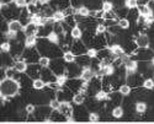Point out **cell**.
<instances>
[{"mask_svg":"<svg viewBox=\"0 0 154 124\" xmlns=\"http://www.w3.org/2000/svg\"><path fill=\"white\" fill-rule=\"evenodd\" d=\"M21 10L19 6L15 5V3H9V4H3L2 3V19L5 20H17L21 15Z\"/></svg>","mask_w":154,"mask_h":124,"instance_id":"2","label":"cell"},{"mask_svg":"<svg viewBox=\"0 0 154 124\" xmlns=\"http://www.w3.org/2000/svg\"><path fill=\"white\" fill-rule=\"evenodd\" d=\"M23 30V25L20 22V20H11L9 21V31L12 32H20Z\"/></svg>","mask_w":154,"mask_h":124,"instance_id":"18","label":"cell"},{"mask_svg":"<svg viewBox=\"0 0 154 124\" xmlns=\"http://www.w3.org/2000/svg\"><path fill=\"white\" fill-rule=\"evenodd\" d=\"M45 87H46L45 80H42L41 78L33 80V82H32V89H33V90H36V91H42Z\"/></svg>","mask_w":154,"mask_h":124,"instance_id":"26","label":"cell"},{"mask_svg":"<svg viewBox=\"0 0 154 124\" xmlns=\"http://www.w3.org/2000/svg\"><path fill=\"white\" fill-rule=\"evenodd\" d=\"M41 71H42V66L36 63V64H30L29 68H27V71L26 74L31 78V79H38V78H41Z\"/></svg>","mask_w":154,"mask_h":124,"instance_id":"9","label":"cell"},{"mask_svg":"<svg viewBox=\"0 0 154 124\" xmlns=\"http://www.w3.org/2000/svg\"><path fill=\"white\" fill-rule=\"evenodd\" d=\"M38 1H41L42 4H47V3H49L51 0H38Z\"/></svg>","mask_w":154,"mask_h":124,"instance_id":"47","label":"cell"},{"mask_svg":"<svg viewBox=\"0 0 154 124\" xmlns=\"http://www.w3.org/2000/svg\"><path fill=\"white\" fill-rule=\"evenodd\" d=\"M42 55L40 54V52H38V49L36 47H32V48H26L25 49V52L22 54V59L26 60L27 63L30 64H36L40 61V58Z\"/></svg>","mask_w":154,"mask_h":124,"instance_id":"3","label":"cell"},{"mask_svg":"<svg viewBox=\"0 0 154 124\" xmlns=\"http://www.w3.org/2000/svg\"><path fill=\"white\" fill-rule=\"evenodd\" d=\"M12 68H14L16 71H19V72H26L27 68H29V64H27L26 60L20 59V60L15 61V64H14V66H12Z\"/></svg>","mask_w":154,"mask_h":124,"instance_id":"17","label":"cell"},{"mask_svg":"<svg viewBox=\"0 0 154 124\" xmlns=\"http://www.w3.org/2000/svg\"><path fill=\"white\" fill-rule=\"evenodd\" d=\"M94 76H95V71H94L90 66H86V68H83L82 74H80V76H79V78H80L83 81L89 82Z\"/></svg>","mask_w":154,"mask_h":124,"instance_id":"12","label":"cell"},{"mask_svg":"<svg viewBox=\"0 0 154 124\" xmlns=\"http://www.w3.org/2000/svg\"><path fill=\"white\" fill-rule=\"evenodd\" d=\"M70 6H73L74 9H79L80 6H83V0H70Z\"/></svg>","mask_w":154,"mask_h":124,"instance_id":"45","label":"cell"},{"mask_svg":"<svg viewBox=\"0 0 154 124\" xmlns=\"http://www.w3.org/2000/svg\"><path fill=\"white\" fill-rule=\"evenodd\" d=\"M82 70H83V68L79 66V65L74 61V63H69V64L67 65L66 74L68 75V78H78V76H80Z\"/></svg>","mask_w":154,"mask_h":124,"instance_id":"8","label":"cell"},{"mask_svg":"<svg viewBox=\"0 0 154 124\" xmlns=\"http://www.w3.org/2000/svg\"><path fill=\"white\" fill-rule=\"evenodd\" d=\"M138 17H139V11L137 10V7L136 9H130V11H128V14L126 16V19L130 22H136V23L138 21Z\"/></svg>","mask_w":154,"mask_h":124,"instance_id":"21","label":"cell"},{"mask_svg":"<svg viewBox=\"0 0 154 124\" xmlns=\"http://www.w3.org/2000/svg\"><path fill=\"white\" fill-rule=\"evenodd\" d=\"M0 49H2V53H10L11 51V42L10 41H4L0 46Z\"/></svg>","mask_w":154,"mask_h":124,"instance_id":"39","label":"cell"},{"mask_svg":"<svg viewBox=\"0 0 154 124\" xmlns=\"http://www.w3.org/2000/svg\"><path fill=\"white\" fill-rule=\"evenodd\" d=\"M20 89H21L20 82L14 80V79L6 78L5 80L2 81V84H0V92L3 95H6L9 98L17 96V93L20 92Z\"/></svg>","mask_w":154,"mask_h":124,"instance_id":"1","label":"cell"},{"mask_svg":"<svg viewBox=\"0 0 154 124\" xmlns=\"http://www.w3.org/2000/svg\"><path fill=\"white\" fill-rule=\"evenodd\" d=\"M51 59L49 57H46V55H42L41 58H40V61H38V64H40L42 68H49V65H51Z\"/></svg>","mask_w":154,"mask_h":124,"instance_id":"37","label":"cell"},{"mask_svg":"<svg viewBox=\"0 0 154 124\" xmlns=\"http://www.w3.org/2000/svg\"><path fill=\"white\" fill-rule=\"evenodd\" d=\"M119 92L122 95V96H128L132 93V87L128 84H122L119 89Z\"/></svg>","mask_w":154,"mask_h":124,"instance_id":"31","label":"cell"},{"mask_svg":"<svg viewBox=\"0 0 154 124\" xmlns=\"http://www.w3.org/2000/svg\"><path fill=\"white\" fill-rule=\"evenodd\" d=\"M60 101L58 100L57 97H53V98H51L49 100V102H48V106L52 108V111H57V109H59L60 108Z\"/></svg>","mask_w":154,"mask_h":124,"instance_id":"34","label":"cell"},{"mask_svg":"<svg viewBox=\"0 0 154 124\" xmlns=\"http://www.w3.org/2000/svg\"><path fill=\"white\" fill-rule=\"evenodd\" d=\"M83 33H84V31L76 25L75 27H73L72 28V31H70V37L73 40H82L83 38Z\"/></svg>","mask_w":154,"mask_h":124,"instance_id":"22","label":"cell"},{"mask_svg":"<svg viewBox=\"0 0 154 124\" xmlns=\"http://www.w3.org/2000/svg\"><path fill=\"white\" fill-rule=\"evenodd\" d=\"M150 1H153V3H154V0H150Z\"/></svg>","mask_w":154,"mask_h":124,"instance_id":"49","label":"cell"},{"mask_svg":"<svg viewBox=\"0 0 154 124\" xmlns=\"http://www.w3.org/2000/svg\"><path fill=\"white\" fill-rule=\"evenodd\" d=\"M67 63L64 61L63 59H59V58H57V59H53V60H51V65H49V69L52 70L56 75L58 76V75H62V74H64L66 72V70H67V65H66Z\"/></svg>","mask_w":154,"mask_h":124,"instance_id":"4","label":"cell"},{"mask_svg":"<svg viewBox=\"0 0 154 124\" xmlns=\"http://www.w3.org/2000/svg\"><path fill=\"white\" fill-rule=\"evenodd\" d=\"M97 53H99L97 49H96V48H94V47H91V48H88L86 55H88V57H90V58L93 59V58H96V57H97Z\"/></svg>","mask_w":154,"mask_h":124,"instance_id":"42","label":"cell"},{"mask_svg":"<svg viewBox=\"0 0 154 124\" xmlns=\"http://www.w3.org/2000/svg\"><path fill=\"white\" fill-rule=\"evenodd\" d=\"M143 87L144 89H147V90H149V91H152L153 89H154V79L153 78H147V79H144V81H143Z\"/></svg>","mask_w":154,"mask_h":124,"instance_id":"36","label":"cell"},{"mask_svg":"<svg viewBox=\"0 0 154 124\" xmlns=\"http://www.w3.org/2000/svg\"><path fill=\"white\" fill-rule=\"evenodd\" d=\"M41 79L45 80L46 84H49V82H54L57 80V75L49 68H42Z\"/></svg>","mask_w":154,"mask_h":124,"instance_id":"10","label":"cell"},{"mask_svg":"<svg viewBox=\"0 0 154 124\" xmlns=\"http://www.w3.org/2000/svg\"><path fill=\"white\" fill-rule=\"evenodd\" d=\"M14 3H15V5L19 6L20 9H25V7H27V5H29L27 0H14Z\"/></svg>","mask_w":154,"mask_h":124,"instance_id":"44","label":"cell"},{"mask_svg":"<svg viewBox=\"0 0 154 124\" xmlns=\"http://www.w3.org/2000/svg\"><path fill=\"white\" fill-rule=\"evenodd\" d=\"M70 51L78 57V55H83V54H86L88 52V47L86 44L80 41V40H75L73 43H72V47H70Z\"/></svg>","mask_w":154,"mask_h":124,"instance_id":"6","label":"cell"},{"mask_svg":"<svg viewBox=\"0 0 154 124\" xmlns=\"http://www.w3.org/2000/svg\"><path fill=\"white\" fill-rule=\"evenodd\" d=\"M25 109H26V112L29 114H31V113H33L35 111H36V106L33 103H27L26 106H25Z\"/></svg>","mask_w":154,"mask_h":124,"instance_id":"46","label":"cell"},{"mask_svg":"<svg viewBox=\"0 0 154 124\" xmlns=\"http://www.w3.org/2000/svg\"><path fill=\"white\" fill-rule=\"evenodd\" d=\"M113 7H115V5H113L112 1H110V0H104V1H102V4H101V10L104 11V12L112 11Z\"/></svg>","mask_w":154,"mask_h":124,"instance_id":"32","label":"cell"},{"mask_svg":"<svg viewBox=\"0 0 154 124\" xmlns=\"http://www.w3.org/2000/svg\"><path fill=\"white\" fill-rule=\"evenodd\" d=\"M126 81L131 87H139L140 85H143L144 78H143L142 74H138L136 71V72H132V74H127Z\"/></svg>","mask_w":154,"mask_h":124,"instance_id":"5","label":"cell"},{"mask_svg":"<svg viewBox=\"0 0 154 124\" xmlns=\"http://www.w3.org/2000/svg\"><path fill=\"white\" fill-rule=\"evenodd\" d=\"M76 14H79L84 17H88V16H90V9H89L88 6H85V5H83L79 9H76Z\"/></svg>","mask_w":154,"mask_h":124,"instance_id":"35","label":"cell"},{"mask_svg":"<svg viewBox=\"0 0 154 124\" xmlns=\"http://www.w3.org/2000/svg\"><path fill=\"white\" fill-rule=\"evenodd\" d=\"M138 11H139V15L143 16V17L154 16L153 10H152V7L148 4H140V5H138Z\"/></svg>","mask_w":154,"mask_h":124,"instance_id":"15","label":"cell"},{"mask_svg":"<svg viewBox=\"0 0 154 124\" xmlns=\"http://www.w3.org/2000/svg\"><path fill=\"white\" fill-rule=\"evenodd\" d=\"M75 63L78 64L79 66H82V68L90 66V64H91V58H90V57H88L86 54L78 55V57L75 58Z\"/></svg>","mask_w":154,"mask_h":124,"instance_id":"13","label":"cell"},{"mask_svg":"<svg viewBox=\"0 0 154 124\" xmlns=\"http://www.w3.org/2000/svg\"><path fill=\"white\" fill-rule=\"evenodd\" d=\"M147 109H148L147 103L143 102V101H139V102H137L134 105V111H136L137 114H144L147 112Z\"/></svg>","mask_w":154,"mask_h":124,"instance_id":"25","label":"cell"},{"mask_svg":"<svg viewBox=\"0 0 154 124\" xmlns=\"http://www.w3.org/2000/svg\"><path fill=\"white\" fill-rule=\"evenodd\" d=\"M78 107L73 109V117L75 120H89V112L86 107H82V105H76Z\"/></svg>","mask_w":154,"mask_h":124,"instance_id":"7","label":"cell"},{"mask_svg":"<svg viewBox=\"0 0 154 124\" xmlns=\"http://www.w3.org/2000/svg\"><path fill=\"white\" fill-rule=\"evenodd\" d=\"M37 30H38V26L33 25L32 22H30L29 25H26V26L23 27V32H25V34H26V37H27V36L37 34Z\"/></svg>","mask_w":154,"mask_h":124,"instance_id":"19","label":"cell"},{"mask_svg":"<svg viewBox=\"0 0 154 124\" xmlns=\"http://www.w3.org/2000/svg\"><path fill=\"white\" fill-rule=\"evenodd\" d=\"M47 38L49 40L51 43H54V44H59V42H60V36H59L57 32H54V31L51 32V33L48 34Z\"/></svg>","mask_w":154,"mask_h":124,"instance_id":"33","label":"cell"},{"mask_svg":"<svg viewBox=\"0 0 154 124\" xmlns=\"http://www.w3.org/2000/svg\"><path fill=\"white\" fill-rule=\"evenodd\" d=\"M27 1H29V3H30V1H31V0H27Z\"/></svg>","mask_w":154,"mask_h":124,"instance_id":"50","label":"cell"},{"mask_svg":"<svg viewBox=\"0 0 154 124\" xmlns=\"http://www.w3.org/2000/svg\"><path fill=\"white\" fill-rule=\"evenodd\" d=\"M99 120H100L99 112H90L89 113V122H99Z\"/></svg>","mask_w":154,"mask_h":124,"instance_id":"43","label":"cell"},{"mask_svg":"<svg viewBox=\"0 0 154 124\" xmlns=\"http://www.w3.org/2000/svg\"><path fill=\"white\" fill-rule=\"evenodd\" d=\"M123 114H125V109H123V107L122 106H115L112 109H111V116L113 117V118H122L123 117Z\"/></svg>","mask_w":154,"mask_h":124,"instance_id":"24","label":"cell"},{"mask_svg":"<svg viewBox=\"0 0 154 124\" xmlns=\"http://www.w3.org/2000/svg\"><path fill=\"white\" fill-rule=\"evenodd\" d=\"M97 101H100V102H106L107 100H109V92H106L105 90H99L96 93H95V96H94Z\"/></svg>","mask_w":154,"mask_h":124,"instance_id":"28","label":"cell"},{"mask_svg":"<svg viewBox=\"0 0 154 124\" xmlns=\"http://www.w3.org/2000/svg\"><path fill=\"white\" fill-rule=\"evenodd\" d=\"M62 58H63V60L66 61L67 64H69V63H74V61H75V58H76V55H75V54H74L72 51H67V52H64V53H63Z\"/></svg>","mask_w":154,"mask_h":124,"instance_id":"29","label":"cell"},{"mask_svg":"<svg viewBox=\"0 0 154 124\" xmlns=\"http://www.w3.org/2000/svg\"><path fill=\"white\" fill-rule=\"evenodd\" d=\"M134 42L137 44L138 48H148L149 44H150V41H149V37L143 33V34H138L136 38H134Z\"/></svg>","mask_w":154,"mask_h":124,"instance_id":"11","label":"cell"},{"mask_svg":"<svg viewBox=\"0 0 154 124\" xmlns=\"http://www.w3.org/2000/svg\"><path fill=\"white\" fill-rule=\"evenodd\" d=\"M64 19H66V14H64V11H62V10H56L52 15V20L54 22H63Z\"/></svg>","mask_w":154,"mask_h":124,"instance_id":"30","label":"cell"},{"mask_svg":"<svg viewBox=\"0 0 154 124\" xmlns=\"http://www.w3.org/2000/svg\"><path fill=\"white\" fill-rule=\"evenodd\" d=\"M117 25L122 28V30H128L131 27V22L128 21L126 17L125 19H119V21H117Z\"/></svg>","mask_w":154,"mask_h":124,"instance_id":"38","label":"cell"},{"mask_svg":"<svg viewBox=\"0 0 154 124\" xmlns=\"http://www.w3.org/2000/svg\"><path fill=\"white\" fill-rule=\"evenodd\" d=\"M125 6L127 9H136L138 7V0H125Z\"/></svg>","mask_w":154,"mask_h":124,"instance_id":"41","label":"cell"},{"mask_svg":"<svg viewBox=\"0 0 154 124\" xmlns=\"http://www.w3.org/2000/svg\"><path fill=\"white\" fill-rule=\"evenodd\" d=\"M73 107H72V105H70V102L69 101H63L62 103H60V108H59V111L63 113V114H66L67 117H72V114H73Z\"/></svg>","mask_w":154,"mask_h":124,"instance_id":"16","label":"cell"},{"mask_svg":"<svg viewBox=\"0 0 154 124\" xmlns=\"http://www.w3.org/2000/svg\"><path fill=\"white\" fill-rule=\"evenodd\" d=\"M150 64H152V65H153V66H154V57H153V58H152V59H150Z\"/></svg>","mask_w":154,"mask_h":124,"instance_id":"48","label":"cell"},{"mask_svg":"<svg viewBox=\"0 0 154 124\" xmlns=\"http://www.w3.org/2000/svg\"><path fill=\"white\" fill-rule=\"evenodd\" d=\"M85 100H86V95L84 93V92H75L74 93V97H73V102L75 103V105H84V102H85Z\"/></svg>","mask_w":154,"mask_h":124,"instance_id":"23","label":"cell"},{"mask_svg":"<svg viewBox=\"0 0 154 124\" xmlns=\"http://www.w3.org/2000/svg\"><path fill=\"white\" fill-rule=\"evenodd\" d=\"M37 41H38V37H37L36 34H33V36H27L26 40H25V46H26V48L36 47V46H37Z\"/></svg>","mask_w":154,"mask_h":124,"instance_id":"27","label":"cell"},{"mask_svg":"<svg viewBox=\"0 0 154 124\" xmlns=\"http://www.w3.org/2000/svg\"><path fill=\"white\" fill-rule=\"evenodd\" d=\"M110 51H111V53H112L113 55H116V57H121L122 54H125L123 47H122L121 44H119V43L112 44V46L110 47Z\"/></svg>","mask_w":154,"mask_h":124,"instance_id":"20","label":"cell"},{"mask_svg":"<svg viewBox=\"0 0 154 124\" xmlns=\"http://www.w3.org/2000/svg\"><path fill=\"white\" fill-rule=\"evenodd\" d=\"M125 68H126V71L127 74H132V72H136L138 70V61L134 60V59H128L126 63H125Z\"/></svg>","mask_w":154,"mask_h":124,"instance_id":"14","label":"cell"},{"mask_svg":"<svg viewBox=\"0 0 154 124\" xmlns=\"http://www.w3.org/2000/svg\"><path fill=\"white\" fill-rule=\"evenodd\" d=\"M107 31V26L105 23H97L96 27H95V33L96 34H102Z\"/></svg>","mask_w":154,"mask_h":124,"instance_id":"40","label":"cell"}]
</instances>
